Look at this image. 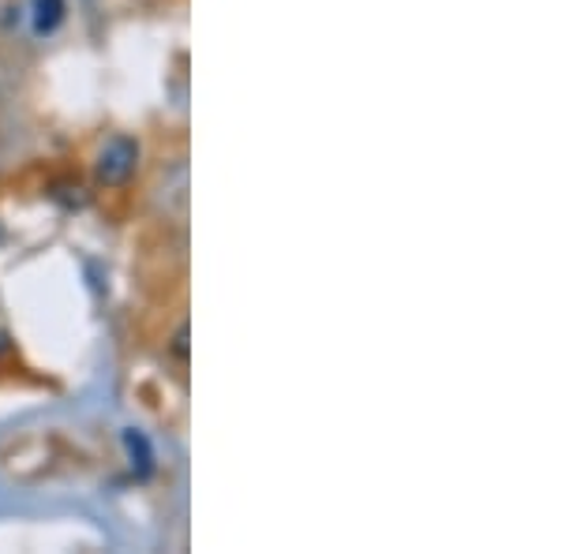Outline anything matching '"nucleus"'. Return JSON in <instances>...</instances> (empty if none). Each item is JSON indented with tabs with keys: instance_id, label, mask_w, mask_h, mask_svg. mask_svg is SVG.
<instances>
[{
	"instance_id": "obj_1",
	"label": "nucleus",
	"mask_w": 562,
	"mask_h": 554,
	"mask_svg": "<svg viewBox=\"0 0 562 554\" xmlns=\"http://www.w3.org/2000/svg\"><path fill=\"white\" fill-rule=\"evenodd\" d=\"M139 169V143L132 135H113L94 158V180L102 188H124Z\"/></svg>"
},
{
	"instance_id": "obj_4",
	"label": "nucleus",
	"mask_w": 562,
	"mask_h": 554,
	"mask_svg": "<svg viewBox=\"0 0 562 554\" xmlns=\"http://www.w3.org/2000/svg\"><path fill=\"white\" fill-rule=\"evenodd\" d=\"M173 357L180 363H188V326H180V330L173 333Z\"/></svg>"
},
{
	"instance_id": "obj_2",
	"label": "nucleus",
	"mask_w": 562,
	"mask_h": 554,
	"mask_svg": "<svg viewBox=\"0 0 562 554\" xmlns=\"http://www.w3.org/2000/svg\"><path fill=\"white\" fill-rule=\"evenodd\" d=\"M121 442H124V453H128V461H132L135 479H150L154 476V446H150L147 434H143L139 427H124Z\"/></svg>"
},
{
	"instance_id": "obj_3",
	"label": "nucleus",
	"mask_w": 562,
	"mask_h": 554,
	"mask_svg": "<svg viewBox=\"0 0 562 554\" xmlns=\"http://www.w3.org/2000/svg\"><path fill=\"white\" fill-rule=\"evenodd\" d=\"M65 20V0H34V34H53Z\"/></svg>"
},
{
	"instance_id": "obj_5",
	"label": "nucleus",
	"mask_w": 562,
	"mask_h": 554,
	"mask_svg": "<svg viewBox=\"0 0 562 554\" xmlns=\"http://www.w3.org/2000/svg\"><path fill=\"white\" fill-rule=\"evenodd\" d=\"M8 352H12V338H8V330H0V360H4Z\"/></svg>"
}]
</instances>
